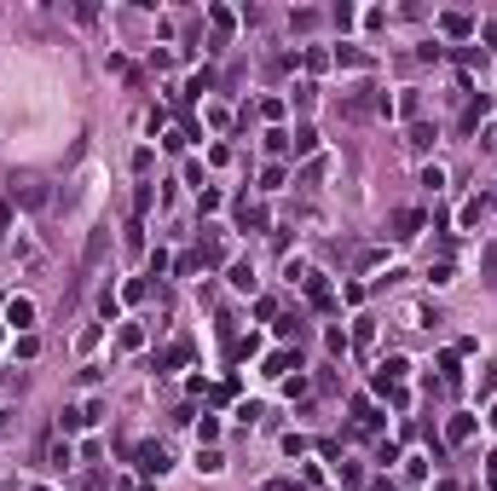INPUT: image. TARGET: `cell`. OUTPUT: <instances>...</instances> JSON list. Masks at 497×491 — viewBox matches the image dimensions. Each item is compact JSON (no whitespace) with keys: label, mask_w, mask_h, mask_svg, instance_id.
I'll return each mask as SVG.
<instances>
[{"label":"cell","mask_w":497,"mask_h":491,"mask_svg":"<svg viewBox=\"0 0 497 491\" xmlns=\"http://www.w3.org/2000/svg\"><path fill=\"white\" fill-rule=\"evenodd\" d=\"M64 463H70V439H58V445L46 451V468H64Z\"/></svg>","instance_id":"14"},{"label":"cell","mask_w":497,"mask_h":491,"mask_svg":"<svg viewBox=\"0 0 497 491\" xmlns=\"http://www.w3.org/2000/svg\"><path fill=\"white\" fill-rule=\"evenodd\" d=\"M6 324H18V330H29V324H35V306H29L24 295H12V301H6Z\"/></svg>","instance_id":"2"},{"label":"cell","mask_w":497,"mask_h":491,"mask_svg":"<svg viewBox=\"0 0 497 491\" xmlns=\"http://www.w3.org/2000/svg\"><path fill=\"white\" fill-rule=\"evenodd\" d=\"M237 225H243V232H266V208H237Z\"/></svg>","instance_id":"7"},{"label":"cell","mask_w":497,"mask_h":491,"mask_svg":"<svg viewBox=\"0 0 497 491\" xmlns=\"http://www.w3.org/2000/svg\"><path fill=\"white\" fill-rule=\"evenodd\" d=\"M445 434H451V439H457V445H462V439H469V434H474V422H469V416H451V428H445Z\"/></svg>","instance_id":"16"},{"label":"cell","mask_w":497,"mask_h":491,"mask_svg":"<svg viewBox=\"0 0 497 491\" xmlns=\"http://www.w3.org/2000/svg\"><path fill=\"white\" fill-rule=\"evenodd\" d=\"M208 18H214V29H220V35H232V24H237V18H232L226 6H214V12H208Z\"/></svg>","instance_id":"17"},{"label":"cell","mask_w":497,"mask_h":491,"mask_svg":"<svg viewBox=\"0 0 497 491\" xmlns=\"http://www.w3.org/2000/svg\"><path fill=\"white\" fill-rule=\"evenodd\" d=\"M197 468H203V474H220V468H226V456L208 445V451H197Z\"/></svg>","instance_id":"13"},{"label":"cell","mask_w":497,"mask_h":491,"mask_svg":"<svg viewBox=\"0 0 497 491\" xmlns=\"http://www.w3.org/2000/svg\"><path fill=\"white\" fill-rule=\"evenodd\" d=\"M486 284H497V243H486Z\"/></svg>","instance_id":"18"},{"label":"cell","mask_w":497,"mask_h":491,"mask_svg":"<svg viewBox=\"0 0 497 491\" xmlns=\"http://www.w3.org/2000/svg\"><path fill=\"white\" fill-rule=\"evenodd\" d=\"M486 41H491V46H497V24H491V29H486Z\"/></svg>","instance_id":"19"},{"label":"cell","mask_w":497,"mask_h":491,"mask_svg":"<svg viewBox=\"0 0 497 491\" xmlns=\"http://www.w3.org/2000/svg\"><path fill=\"white\" fill-rule=\"evenodd\" d=\"M104 249H110V225H93V237H87V249H82V272H93L104 260Z\"/></svg>","instance_id":"1"},{"label":"cell","mask_w":497,"mask_h":491,"mask_svg":"<svg viewBox=\"0 0 497 491\" xmlns=\"http://www.w3.org/2000/svg\"><path fill=\"white\" fill-rule=\"evenodd\" d=\"M232 284H237V289H254V272H249V260H237V266H232Z\"/></svg>","instance_id":"15"},{"label":"cell","mask_w":497,"mask_h":491,"mask_svg":"<svg viewBox=\"0 0 497 491\" xmlns=\"http://www.w3.org/2000/svg\"><path fill=\"white\" fill-rule=\"evenodd\" d=\"M405 145H411V151H428V145H434V127H428V122H411Z\"/></svg>","instance_id":"8"},{"label":"cell","mask_w":497,"mask_h":491,"mask_svg":"<svg viewBox=\"0 0 497 491\" xmlns=\"http://www.w3.org/2000/svg\"><path fill=\"white\" fill-rule=\"evenodd\" d=\"M307 301L318 306V313H330V306H335V289L324 284V277H307Z\"/></svg>","instance_id":"3"},{"label":"cell","mask_w":497,"mask_h":491,"mask_svg":"<svg viewBox=\"0 0 497 491\" xmlns=\"http://www.w3.org/2000/svg\"><path fill=\"white\" fill-rule=\"evenodd\" d=\"M440 29H445V35H469V12H445Z\"/></svg>","instance_id":"11"},{"label":"cell","mask_w":497,"mask_h":491,"mask_svg":"<svg viewBox=\"0 0 497 491\" xmlns=\"http://www.w3.org/2000/svg\"><path fill=\"white\" fill-rule=\"evenodd\" d=\"M353 422H359V428H376L382 416H376V405H371V399H353Z\"/></svg>","instance_id":"10"},{"label":"cell","mask_w":497,"mask_h":491,"mask_svg":"<svg viewBox=\"0 0 497 491\" xmlns=\"http://www.w3.org/2000/svg\"><path fill=\"white\" fill-rule=\"evenodd\" d=\"M416 232H422V214H416V208L393 214V237H416Z\"/></svg>","instance_id":"6"},{"label":"cell","mask_w":497,"mask_h":491,"mask_svg":"<svg viewBox=\"0 0 497 491\" xmlns=\"http://www.w3.org/2000/svg\"><path fill=\"white\" fill-rule=\"evenodd\" d=\"M290 370H301V353L283 347V353H272V358H266V376H290Z\"/></svg>","instance_id":"5"},{"label":"cell","mask_w":497,"mask_h":491,"mask_svg":"<svg viewBox=\"0 0 497 491\" xmlns=\"http://www.w3.org/2000/svg\"><path fill=\"white\" fill-rule=\"evenodd\" d=\"M491 139H497V122H491Z\"/></svg>","instance_id":"20"},{"label":"cell","mask_w":497,"mask_h":491,"mask_svg":"<svg viewBox=\"0 0 497 491\" xmlns=\"http://www.w3.org/2000/svg\"><path fill=\"white\" fill-rule=\"evenodd\" d=\"M139 468H145V474H162V468H168V445H139Z\"/></svg>","instance_id":"4"},{"label":"cell","mask_w":497,"mask_h":491,"mask_svg":"<svg viewBox=\"0 0 497 491\" xmlns=\"http://www.w3.org/2000/svg\"><path fill=\"white\" fill-rule=\"evenodd\" d=\"M486 110H491V98H486V93H480V98H469V110H462V127H474L480 116H486Z\"/></svg>","instance_id":"12"},{"label":"cell","mask_w":497,"mask_h":491,"mask_svg":"<svg viewBox=\"0 0 497 491\" xmlns=\"http://www.w3.org/2000/svg\"><path fill=\"white\" fill-rule=\"evenodd\" d=\"M290 145H295V156H312V151H318V133H312V127H295Z\"/></svg>","instance_id":"9"}]
</instances>
